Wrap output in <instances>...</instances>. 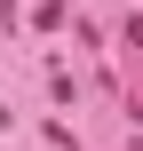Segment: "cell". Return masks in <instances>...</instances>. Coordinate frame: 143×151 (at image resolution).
Listing matches in <instances>:
<instances>
[{
	"instance_id": "6da1fadb",
	"label": "cell",
	"mask_w": 143,
	"mask_h": 151,
	"mask_svg": "<svg viewBox=\"0 0 143 151\" xmlns=\"http://www.w3.org/2000/svg\"><path fill=\"white\" fill-rule=\"evenodd\" d=\"M127 48H143V16H135V24H127Z\"/></svg>"
}]
</instances>
